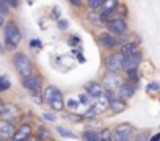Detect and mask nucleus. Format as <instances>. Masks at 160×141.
I'll return each instance as SVG.
<instances>
[{
	"label": "nucleus",
	"mask_w": 160,
	"mask_h": 141,
	"mask_svg": "<svg viewBox=\"0 0 160 141\" xmlns=\"http://www.w3.org/2000/svg\"><path fill=\"white\" fill-rule=\"evenodd\" d=\"M30 44H32V47H41V42H39V41H35V39H33Z\"/></svg>",
	"instance_id": "38"
},
{
	"label": "nucleus",
	"mask_w": 160,
	"mask_h": 141,
	"mask_svg": "<svg viewBox=\"0 0 160 141\" xmlns=\"http://www.w3.org/2000/svg\"><path fill=\"white\" fill-rule=\"evenodd\" d=\"M57 132L61 135V136H64V138H69V139H75L77 136H75V133L74 132H71L69 129H66V127H57Z\"/></svg>",
	"instance_id": "19"
},
{
	"label": "nucleus",
	"mask_w": 160,
	"mask_h": 141,
	"mask_svg": "<svg viewBox=\"0 0 160 141\" xmlns=\"http://www.w3.org/2000/svg\"><path fill=\"white\" fill-rule=\"evenodd\" d=\"M14 133V125L8 121H2L0 122V136L2 138H8V136H13Z\"/></svg>",
	"instance_id": "15"
},
{
	"label": "nucleus",
	"mask_w": 160,
	"mask_h": 141,
	"mask_svg": "<svg viewBox=\"0 0 160 141\" xmlns=\"http://www.w3.org/2000/svg\"><path fill=\"white\" fill-rule=\"evenodd\" d=\"M68 27H69L68 21H64V19H63V21H61V19L58 21V28H60V30H66Z\"/></svg>",
	"instance_id": "32"
},
{
	"label": "nucleus",
	"mask_w": 160,
	"mask_h": 141,
	"mask_svg": "<svg viewBox=\"0 0 160 141\" xmlns=\"http://www.w3.org/2000/svg\"><path fill=\"white\" fill-rule=\"evenodd\" d=\"M99 42H101V46L105 47V49H115V47L118 46V39H116V36L110 35L108 32H104V33L99 35Z\"/></svg>",
	"instance_id": "13"
},
{
	"label": "nucleus",
	"mask_w": 160,
	"mask_h": 141,
	"mask_svg": "<svg viewBox=\"0 0 160 141\" xmlns=\"http://www.w3.org/2000/svg\"><path fill=\"white\" fill-rule=\"evenodd\" d=\"M149 141H160V133H155V135L149 136Z\"/></svg>",
	"instance_id": "37"
},
{
	"label": "nucleus",
	"mask_w": 160,
	"mask_h": 141,
	"mask_svg": "<svg viewBox=\"0 0 160 141\" xmlns=\"http://www.w3.org/2000/svg\"><path fill=\"white\" fill-rule=\"evenodd\" d=\"M101 85H102L104 91H115V93H118L119 86L122 85V80H121V77H119L118 74H110V72H108V74L104 77V82H102Z\"/></svg>",
	"instance_id": "5"
},
{
	"label": "nucleus",
	"mask_w": 160,
	"mask_h": 141,
	"mask_svg": "<svg viewBox=\"0 0 160 141\" xmlns=\"http://www.w3.org/2000/svg\"><path fill=\"white\" fill-rule=\"evenodd\" d=\"M38 136H41V138H47V136H50V133H49L47 130L41 129V130H39V133H38Z\"/></svg>",
	"instance_id": "35"
},
{
	"label": "nucleus",
	"mask_w": 160,
	"mask_h": 141,
	"mask_svg": "<svg viewBox=\"0 0 160 141\" xmlns=\"http://www.w3.org/2000/svg\"><path fill=\"white\" fill-rule=\"evenodd\" d=\"M11 86V82L7 75H0V93H3V91H8Z\"/></svg>",
	"instance_id": "20"
},
{
	"label": "nucleus",
	"mask_w": 160,
	"mask_h": 141,
	"mask_svg": "<svg viewBox=\"0 0 160 141\" xmlns=\"http://www.w3.org/2000/svg\"><path fill=\"white\" fill-rule=\"evenodd\" d=\"M24 141H35V138H32V136H28L27 139H24Z\"/></svg>",
	"instance_id": "43"
},
{
	"label": "nucleus",
	"mask_w": 160,
	"mask_h": 141,
	"mask_svg": "<svg viewBox=\"0 0 160 141\" xmlns=\"http://www.w3.org/2000/svg\"><path fill=\"white\" fill-rule=\"evenodd\" d=\"M90 102V96L88 94H80L78 96V104H88Z\"/></svg>",
	"instance_id": "31"
},
{
	"label": "nucleus",
	"mask_w": 160,
	"mask_h": 141,
	"mask_svg": "<svg viewBox=\"0 0 160 141\" xmlns=\"http://www.w3.org/2000/svg\"><path fill=\"white\" fill-rule=\"evenodd\" d=\"M148 91H160V85L158 83H155V82H152V83H149L148 85Z\"/></svg>",
	"instance_id": "30"
},
{
	"label": "nucleus",
	"mask_w": 160,
	"mask_h": 141,
	"mask_svg": "<svg viewBox=\"0 0 160 141\" xmlns=\"http://www.w3.org/2000/svg\"><path fill=\"white\" fill-rule=\"evenodd\" d=\"M22 39V33L19 30V27L16 25V22H8L5 25V44H7V49L13 50L18 47V44L21 42Z\"/></svg>",
	"instance_id": "1"
},
{
	"label": "nucleus",
	"mask_w": 160,
	"mask_h": 141,
	"mask_svg": "<svg viewBox=\"0 0 160 141\" xmlns=\"http://www.w3.org/2000/svg\"><path fill=\"white\" fill-rule=\"evenodd\" d=\"M78 105H80V104H78V100H75V99H69V100H68V107H69L71 110H75Z\"/></svg>",
	"instance_id": "29"
},
{
	"label": "nucleus",
	"mask_w": 160,
	"mask_h": 141,
	"mask_svg": "<svg viewBox=\"0 0 160 141\" xmlns=\"http://www.w3.org/2000/svg\"><path fill=\"white\" fill-rule=\"evenodd\" d=\"M93 108H94V111H96V113H104V111L108 108V100L102 96V97H99V99H98V102L94 104V107H93Z\"/></svg>",
	"instance_id": "17"
},
{
	"label": "nucleus",
	"mask_w": 160,
	"mask_h": 141,
	"mask_svg": "<svg viewBox=\"0 0 160 141\" xmlns=\"http://www.w3.org/2000/svg\"><path fill=\"white\" fill-rule=\"evenodd\" d=\"M105 67L110 74H118L119 70L122 69V55L118 53H110L105 58Z\"/></svg>",
	"instance_id": "3"
},
{
	"label": "nucleus",
	"mask_w": 160,
	"mask_h": 141,
	"mask_svg": "<svg viewBox=\"0 0 160 141\" xmlns=\"http://www.w3.org/2000/svg\"><path fill=\"white\" fill-rule=\"evenodd\" d=\"M127 141H129V139H127Z\"/></svg>",
	"instance_id": "46"
},
{
	"label": "nucleus",
	"mask_w": 160,
	"mask_h": 141,
	"mask_svg": "<svg viewBox=\"0 0 160 141\" xmlns=\"http://www.w3.org/2000/svg\"><path fill=\"white\" fill-rule=\"evenodd\" d=\"M143 60V55L141 52H137L130 56H126L122 58V69L126 70V72H129V70H133V69H138V64L141 63Z\"/></svg>",
	"instance_id": "8"
},
{
	"label": "nucleus",
	"mask_w": 160,
	"mask_h": 141,
	"mask_svg": "<svg viewBox=\"0 0 160 141\" xmlns=\"http://www.w3.org/2000/svg\"><path fill=\"white\" fill-rule=\"evenodd\" d=\"M3 110H5V104L0 100V114H3Z\"/></svg>",
	"instance_id": "40"
},
{
	"label": "nucleus",
	"mask_w": 160,
	"mask_h": 141,
	"mask_svg": "<svg viewBox=\"0 0 160 141\" xmlns=\"http://www.w3.org/2000/svg\"><path fill=\"white\" fill-rule=\"evenodd\" d=\"M3 52V47H2V44H0V53H2Z\"/></svg>",
	"instance_id": "44"
},
{
	"label": "nucleus",
	"mask_w": 160,
	"mask_h": 141,
	"mask_svg": "<svg viewBox=\"0 0 160 141\" xmlns=\"http://www.w3.org/2000/svg\"><path fill=\"white\" fill-rule=\"evenodd\" d=\"M135 90H137V86L133 85V83H129V82H122V85L119 86V90H118V99H121V100H127V99H130L133 94H135Z\"/></svg>",
	"instance_id": "9"
},
{
	"label": "nucleus",
	"mask_w": 160,
	"mask_h": 141,
	"mask_svg": "<svg viewBox=\"0 0 160 141\" xmlns=\"http://www.w3.org/2000/svg\"><path fill=\"white\" fill-rule=\"evenodd\" d=\"M22 86L25 88V90H28V91H39V88H41V83H42V77L41 75H38V74H32V75H28V77H24L22 80Z\"/></svg>",
	"instance_id": "7"
},
{
	"label": "nucleus",
	"mask_w": 160,
	"mask_h": 141,
	"mask_svg": "<svg viewBox=\"0 0 160 141\" xmlns=\"http://www.w3.org/2000/svg\"><path fill=\"white\" fill-rule=\"evenodd\" d=\"M28 136H32V125L30 124H22L18 130H14V133L11 136V141H24Z\"/></svg>",
	"instance_id": "12"
},
{
	"label": "nucleus",
	"mask_w": 160,
	"mask_h": 141,
	"mask_svg": "<svg viewBox=\"0 0 160 141\" xmlns=\"http://www.w3.org/2000/svg\"><path fill=\"white\" fill-rule=\"evenodd\" d=\"M42 116H44V119H47V121H52V122L55 121V114H52V113H44Z\"/></svg>",
	"instance_id": "34"
},
{
	"label": "nucleus",
	"mask_w": 160,
	"mask_h": 141,
	"mask_svg": "<svg viewBox=\"0 0 160 141\" xmlns=\"http://www.w3.org/2000/svg\"><path fill=\"white\" fill-rule=\"evenodd\" d=\"M108 108H112L113 113H122L127 108V104L124 100H121V99H115V100H112L108 104Z\"/></svg>",
	"instance_id": "16"
},
{
	"label": "nucleus",
	"mask_w": 160,
	"mask_h": 141,
	"mask_svg": "<svg viewBox=\"0 0 160 141\" xmlns=\"http://www.w3.org/2000/svg\"><path fill=\"white\" fill-rule=\"evenodd\" d=\"M108 33L110 35H126L127 33V22L122 17H113L107 24Z\"/></svg>",
	"instance_id": "6"
},
{
	"label": "nucleus",
	"mask_w": 160,
	"mask_h": 141,
	"mask_svg": "<svg viewBox=\"0 0 160 141\" xmlns=\"http://www.w3.org/2000/svg\"><path fill=\"white\" fill-rule=\"evenodd\" d=\"M135 141H149V132H148V130L138 132L137 136H135Z\"/></svg>",
	"instance_id": "27"
},
{
	"label": "nucleus",
	"mask_w": 160,
	"mask_h": 141,
	"mask_svg": "<svg viewBox=\"0 0 160 141\" xmlns=\"http://www.w3.org/2000/svg\"><path fill=\"white\" fill-rule=\"evenodd\" d=\"M5 24V17H2V16H0V27H2Z\"/></svg>",
	"instance_id": "42"
},
{
	"label": "nucleus",
	"mask_w": 160,
	"mask_h": 141,
	"mask_svg": "<svg viewBox=\"0 0 160 141\" xmlns=\"http://www.w3.org/2000/svg\"><path fill=\"white\" fill-rule=\"evenodd\" d=\"M101 141H112V139H101Z\"/></svg>",
	"instance_id": "45"
},
{
	"label": "nucleus",
	"mask_w": 160,
	"mask_h": 141,
	"mask_svg": "<svg viewBox=\"0 0 160 141\" xmlns=\"http://www.w3.org/2000/svg\"><path fill=\"white\" fill-rule=\"evenodd\" d=\"M71 5H75V7H78V5H80V2H78V0H75V2L72 0V2H71Z\"/></svg>",
	"instance_id": "41"
},
{
	"label": "nucleus",
	"mask_w": 160,
	"mask_h": 141,
	"mask_svg": "<svg viewBox=\"0 0 160 141\" xmlns=\"http://www.w3.org/2000/svg\"><path fill=\"white\" fill-rule=\"evenodd\" d=\"M13 64H14V69L18 70V74L22 75V79L33 74L32 61H30L28 56L24 55V53H14V56H13Z\"/></svg>",
	"instance_id": "2"
},
{
	"label": "nucleus",
	"mask_w": 160,
	"mask_h": 141,
	"mask_svg": "<svg viewBox=\"0 0 160 141\" xmlns=\"http://www.w3.org/2000/svg\"><path fill=\"white\" fill-rule=\"evenodd\" d=\"M137 52H140V50H138V46L135 42H126V44L121 46V50H119V53L122 55V58L130 56V55H133Z\"/></svg>",
	"instance_id": "14"
},
{
	"label": "nucleus",
	"mask_w": 160,
	"mask_h": 141,
	"mask_svg": "<svg viewBox=\"0 0 160 141\" xmlns=\"http://www.w3.org/2000/svg\"><path fill=\"white\" fill-rule=\"evenodd\" d=\"M83 141H99V136H98L96 132L88 130V132H85V135H83Z\"/></svg>",
	"instance_id": "24"
},
{
	"label": "nucleus",
	"mask_w": 160,
	"mask_h": 141,
	"mask_svg": "<svg viewBox=\"0 0 160 141\" xmlns=\"http://www.w3.org/2000/svg\"><path fill=\"white\" fill-rule=\"evenodd\" d=\"M102 5H104L102 0H90V2H88V7L91 8V11H101Z\"/></svg>",
	"instance_id": "22"
},
{
	"label": "nucleus",
	"mask_w": 160,
	"mask_h": 141,
	"mask_svg": "<svg viewBox=\"0 0 160 141\" xmlns=\"http://www.w3.org/2000/svg\"><path fill=\"white\" fill-rule=\"evenodd\" d=\"M132 133H133V127H132L130 124H127V122L118 124V125L113 129V132H112L113 138L118 139V141H127V139L132 136Z\"/></svg>",
	"instance_id": "4"
},
{
	"label": "nucleus",
	"mask_w": 160,
	"mask_h": 141,
	"mask_svg": "<svg viewBox=\"0 0 160 141\" xmlns=\"http://www.w3.org/2000/svg\"><path fill=\"white\" fill-rule=\"evenodd\" d=\"M98 136H99V141L101 139H112L110 136H112V130L110 129H104V130H101L99 133H98Z\"/></svg>",
	"instance_id": "26"
},
{
	"label": "nucleus",
	"mask_w": 160,
	"mask_h": 141,
	"mask_svg": "<svg viewBox=\"0 0 160 141\" xmlns=\"http://www.w3.org/2000/svg\"><path fill=\"white\" fill-rule=\"evenodd\" d=\"M127 74V82L129 83H137L138 82V79H140V75H138V69H133V70H129V72H126Z\"/></svg>",
	"instance_id": "21"
},
{
	"label": "nucleus",
	"mask_w": 160,
	"mask_h": 141,
	"mask_svg": "<svg viewBox=\"0 0 160 141\" xmlns=\"http://www.w3.org/2000/svg\"><path fill=\"white\" fill-rule=\"evenodd\" d=\"M96 114H98V113L94 111V108H90V110L83 114V118H93V116H96Z\"/></svg>",
	"instance_id": "33"
},
{
	"label": "nucleus",
	"mask_w": 160,
	"mask_h": 141,
	"mask_svg": "<svg viewBox=\"0 0 160 141\" xmlns=\"http://www.w3.org/2000/svg\"><path fill=\"white\" fill-rule=\"evenodd\" d=\"M8 14H10V7L7 5V2H2V0H0V16L5 17Z\"/></svg>",
	"instance_id": "25"
},
{
	"label": "nucleus",
	"mask_w": 160,
	"mask_h": 141,
	"mask_svg": "<svg viewBox=\"0 0 160 141\" xmlns=\"http://www.w3.org/2000/svg\"><path fill=\"white\" fill-rule=\"evenodd\" d=\"M85 91H87V94H88L90 97H93V99H99V97L104 96V88H102V85L98 83V82H88V83L85 85Z\"/></svg>",
	"instance_id": "10"
},
{
	"label": "nucleus",
	"mask_w": 160,
	"mask_h": 141,
	"mask_svg": "<svg viewBox=\"0 0 160 141\" xmlns=\"http://www.w3.org/2000/svg\"><path fill=\"white\" fill-rule=\"evenodd\" d=\"M49 107H50L52 110H55V111H61V110L64 108V102H63V99H58V100L50 102V104H49Z\"/></svg>",
	"instance_id": "23"
},
{
	"label": "nucleus",
	"mask_w": 160,
	"mask_h": 141,
	"mask_svg": "<svg viewBox=\"0 0 160 141\" xmlns=\"http://www.w3.org/2000/svg\"><path fill=\"white\" fill-rule=\"evenodd\" d=\"M69 119H71V121H77V122H78V121H82V119H83V116H77V114H71V116H69Z\"/></svg>",
	"instance_id": "36"
},
{
	"label": "nucleus",
	"mask_w": 160,
	"mask_h": 141,
	"mask_svg": "<svg viewBox=\"0 0 160 141\" xmlns=\"http://www.w3.org/2000/svg\"><path fill=\"white\" fill-rule=\"evenodd\" d=\"M88 19H90V22H91L93 25H102V19H101L99 11H91V13L88 14Z\"/></svg>",
	"instance_id": "18"
},
{
	"label": "nucleus",
	"mask_w": 160,
	"mask_h": 141,
	"mask_svg": "<svg viewBox=\"0 0 160 141\" xmlns=\"http://www.w3.org/2000/svg\"><path fill=\"white\" fill-rule=\"evenodd\" d=\"M42 99L46 104H50L53 100H58V99H63V94L61 91L57 88V86H47L42 93Z\"/></svg>",
	"instance_id": "11"
},
{
	"label": "nucleus",
	"mask_w": 160,
	"mask_h": 141,
	"mask_svg": "<svg viewBox=\"0 0 160 141\" xmlns=\"http://www.w3.org/2000/svg\"><path fill=\"white\" fill-rule=\"evenodd\" d=\"M32 99H33V102H35V104H38V105L44 102V100H42V96H39V93H38V91H33V93H32Z\"/></svg>",
	"instance_id": "28"
},
{
	"label": "nucleus",
	"mask_w": 160,
	"mask_h": 141,
	"mask_svg": "<svg viewBox=\"0 0 160 141\" xmlns=\"http://www.w3.org/2000/svg\"><path fill=\"white\" fill-rule=\"evenodd\" d=\"M8 7H19V2H7Z\"/></svg>",
	"instance_id": "39"
}]
</instances>
